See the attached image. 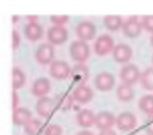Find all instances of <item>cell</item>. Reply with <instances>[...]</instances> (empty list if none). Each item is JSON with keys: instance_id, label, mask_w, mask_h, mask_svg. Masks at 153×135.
<instances>
[{"instance_id": "cell-3", "label": "cell", "mask_w": 153, "mask_h": 135, "mask_svg": "<svg viewBox=\"0 0 153 135\" xmlns=\"http://www.w3.org/2000/svg\"><path fill=\"white\" fill-rule=\"evenodd\" d=\"M140 69L136 65L131 63H128L126 65H124L121 68V71H120V79L123 82V84L126 85H132L135 84L137 81H140Z\"/></svg>"}, {"instance_id": "cell-27", "label": "cell", "mask_w": 153, "mask_h": 135, "mask_svg": "<svg viewBox=\"0 0 153 135\" xmlns=\"http://www.w3.org/2000/svg\"><path fill=\"white\" fill-rule=\"evenodd\" d=\"M51 22L53 25L57 26H64V24H66L69 21V16L67 15H51L49 17Z\"/></svg>"}, {"instance_id": "cell-20", "label": "cell", "mask_w": 153, "mask_h": 135, "mask_svg": "<svg viewBox=\"0 0 153 135\" xmlns=\"http://www.w3.org/2000/svg\"><path fill=\"white\" fill-rule=\"evenodd\" d=\"M105 27L110 32H117L123 27V18L119 15H107L103 19Z\"/></svg>"}, {"instance_id": "cell-4", "label": "cell", "mask_w": 153, "mask_h": 135, "mask_svg": "<svg viewBox=\"0 0 153 135\" xmlns=\"http://www.w3.org/2000/svg\"><path fill=\"white\" fill-rule=\"evenodd\" d=\"M71 69L72 68H70L67 62L57 60V61H53L49 66V74L51 78L56 80L63 81L71 76Z\"/></svg>"}, {"instance_id": "cell-23", "label": "cell", "mask_w": 153, "mask_h": 135, "mask_svg": "<svg viewBox=\"0 0 153 135\" xmlns=\"http://www.w3.org/2000/svg\"><path fill=\"white\" fill-rule=\"evenodd\" d=\"M138 108L147 115H153V94H145L138 101Z\"/></svg>"}, {"instance_id": "cell-25", "label": "cell", "mask_w": 153, "mask_h": 135, "mask_svg": "<svg viewBox=\"0 0 153 135\" xmlns=\"http://www.w3.org/2000/svg\"><path fill=\"white\" fill-rule=\"evenodd\" d=\"M42 122L38 118H32L23 126V131L26 135H38L40 132Z\"/></svg>"}, {"instance_id": "cell-14", "label": "cell", "mask_w": 153, "mask_h": 135, "mask_svg": "<svg viewBox=\"0 0 153 135\" xmlns=\"http://www.w3.org/2000/svg\"><path fill=\"white\" fill-rule=\"evenodd\" d=\"M55 101L48 96L41 97L36 103V112L39 116L43 118H47L53 111Z\"/></svg>"}, {"instance_id": "cell-16", "label": "cell", "mask_w": 153, "mask_h": 135, "mask_svg": "<svg viewBox=\"0 0 153 135\" xmlns=\"http://www.w3.org/2000/svg\"><path fill=\"white\" fill-rule=\"evenodd\" d=\"M96 116L91 110L89 109H82L76 113V122L80 127L84 129H87L96 125Z\"/></svg>"}, {"instance_id": "cell-22", "label": "cell", "mask_w": 153, "mask_h": 135, "mask_svg": "<svg viewBox=\"0 0 153 135\" xmlns=\"http://www.w3.org/2000/svg\"><path fill=\"white\" fill-rule=\"evenodd\" d=\"M26 82V76L24 72L20 68L14 67L12 71V87L13 90L17 91L18 89L22 88Z\"/></svg>"}, {"instance_id": "cell-9", "label": "cell", "mask_w": 153, "mask_h": 135, "mask_svg": "<svg viewBox=\"0 0 153 135\" xmlns=\"http://www.w3.org/2000/svg\"><path fill=\"white\" fill-rule=\"evenodd\" d=\"M97 28L92 22L90 21H81L76 26V35L82 41H90L96 37Z\"/></svg>"}, {"instance_id": "cell-30", "label": "cell", "mask_w": 153, "mask_h": 135, "mask_svg": "<svg viewBox=\"0 0 153 135\" xmlns=\"http://www.w3.org/2000/svg\"><path fill=\"white\" fill-rule=\"evenodd\" d=\"M12 45H13L14 50H16L20 45V35L16 30L12 32Z\"/></svg>"}, {"instance_id": "cell-2", "label": "cell", "mask_w": 153, "mask_h": 135, "mask_svg": "<svg viewBox=\"0 0 153 135\" xmlns=\"http://www.w3.org/2000/svg\"><path fill=\"white\" fill-rule=\"evenodd\" d=\"M114 46V41H113L112 37L107 34H104L97 38L96 42L94 44V50L98 56L104 57V56L112 53Z\"/></svg>"}, {"instance_id": "cell-18", "label": "cell", "mask_w": 153, "mask_h": 135, "mask_svg": "<svg viewBox=\"0 0 153 135\" xmlns=\"http://www.w3.org/2000/svg\"><path fill=\"white\" fill-rule=\"evenodd\" d=\"M32 118V111L27 108L18 107L13 110L12 119H13V124L15 126H24Z\"/></svg>"}, {"instance_id": "cell-19", "label": "cell", "mask_w": 153, "mask_h": 135, "mask_svg": "<svg viewBox=\"0 0 153 135\" xmlns=\"http://www.w3.org/2000/svg\"><path fill=\"white\" fill-rule=\"evenodd\" d=\"M71 76L76 82H86L89 78L88 68L84 65V63H76L71 69Z\"/></svg>"}, {"instance_id": "cell-26", "label": "cell", "mask_w": 153, "mask_h": 135, "mask_svg": "<svg viewBox=\"0 0 153 135\" xmlns=\"http://www.w3.org/2000/svg\"><path fill=\"white\" fill-rule=\"evenodd\" d=\"M74 97L69 93H65L60 97L59 102V108L63 111H67L72 107V103H74Z\"/></svg>"}, {"instance_id": "cell-17", "label": "cell", "mask_w": 153, "mask_h": 135, "mask_svg": "<svg viewBox=\"0 0 153 135\" xmlns=\"http://www.w3.org/2000/svg\"><path fill=\"white\" fill-rule=\"evenodd\" d=\"M24 36L27 40L32 41V42H37L39 41L43 36V28L37 22H28L25 26H24Z\"/></svg>"}, {"instance_id": "cell-28", "label": "cell", "mask_w": 153, "mask_h": 135, "mask_svg": "<svg viewBox=\"0 0 153 135\" xmlns=\"http://www.w3.org/2000/svg\"><path fill=\"white\" fill-rule=\"evenodd\" d=\"M143 28L153 34V15H146L142 18Z\"/></svg>"}, {"instance_id": "cell-6", "label": "cell", "mask_w": 153, "mask_h": 135, "mask_svg": "<svg viewBox=\"0 0 153 135\" xmlns=\"http://www.w3.org/2000/svg\"><path fill=\"white\" fill-rule=\"evenodd\" d=\"M122 30H123V34L125 35L127 38H130V39L137 38L143 30L142 19L140 20L136 16L130 17L129 19L124 22Z\"/></svg>"}, {"instance_id": "cell-7", "label": "cell", "mask_w": 153, "mask_h": 135, "mask_svg": "<svg viewBox=\"0 0 153 135\" xmlns=\"http://www.w3.org/2000/svg\"><path fill=\"white\" fill-rule=\"evenodd\" d=\"M68 30L64 26L53 25L47 30V40L51 45H62L67 41Z\"/></svg>"}, {"instance_id": "cell-12", "label": "cell", "mask_w": 153, "mask_h": 135, "mask_svg": "<svg viewBox=\"0 0 153 135\" xmlns=\"http://www.w3.org/2000/svg\"><path fill=\"white\" fill-rule=\"evenodd\" d=\"M74 101L79 104H87L94 99V91L90 87L81 84L76 86L71 93Z\"/></svg>"}, {"instance_id": "cell-34", "label": "cell", "mask_w": 153, "mask_h": 135, "mask_svg": "<svg viewBox=\"0 0 153 135\" xmlns=\"http://www.w3.org/2000/svg\"><path fill=\"white\" fill-rule=\"evenodd\" d=\"M26 19H27L30 23H33V22H37V20H38V16L27 15V16H26Z\"/></svg>"}, {"instance_id": "cell-13", "label": "cell", "mask_w": 153, "mask_h": 135, "mask_svg": "<svg viewBox=\"0 0 153 135\" xmlns=\"http://www.w3.org/2000/svg\"><path fill=\"white\" fill-rule=\"evenodd\" d=\"M51 89V81L47 78H38L35 80V82L32 85V93L35 96L44 97L49 93Z\"/></svg>"}, {"instance_id": "cell-1", "label": "cell", "mask_w": 153, "mask_h": 135, "mask_svg": "<svg viewBox=\"0 0 153 135\" xmlns=\"http://www.w3.org/2000/svg\"><path fill=\"white\" fill-rule=\"evenodd\" d=\"M69 53L71 59L76 63H84L90 56V47L87 42L76 40L70 44Z\"/></svg>"}, {"instance_id": "cell-29", "label": "cell", "mask_w": 153, "mask_h": 135, "mask_svg": "<svg viewBox=\"0 0 153 135\" xmlns=\"http://www.w3.org/2000/svg\"><path fill=\"white\" fill-rule=\"evenodd\" d=\"M63 130L59 125H49L44 130V135H62Z\"/></svg>"}, {"instance_id": "cell-15", "label": "cell", "mask_w": 153, "mask_h": 135, "mask_svg": "<svg viewBox=\"0 0 153 135\" xmlns=\"http://www.w3.org/2000/svg\"><path fill=\"white\" fill-rule=\"evenodd\" d=\"M115 119L113 113L109 111H101L96 116V126L101 131L111 129L115 125Z\"/></svg>"}, {"instance_id": "cell-31", "label": "cell", "mask_w": 153, "mask_h": 135, "mask_svg": "<svg viewBox=\"0 0 153 135\" xmlns=\"http://www.w3.org/2000/svg\"><path fill=\"white\" fill-rule=\"evenodd\" d=\"M18 105H19V94L16 90H13V93H12V106H13V110L18 108Z\"/></svg>"}, {"instance_id": "cell-21", "label": "cell", "mask_w": 153, "mask_h": 135, "mask_svg": "<svg viewBox=\"0 0 153 135\" xmlns=\"http://www.w3.org/2000/svg\"><path fill=\"white\" fill-rule=\"evenodd\" d=\"M117 97L121 102L127 103L133 99L134 97V90L130 85L121 84L117 88Z\"/></svg>"}, {"instance_id": "cell-8", "label": "cell", "mask_w": 153, "mask_h": 135, "mask_svg": "<svg viewBox=\"0 0 153 135\" xmlns=\"http://www.w3.org/2000/svg\"><path fill=\"white\" fill-rule=\"evenodd\" d=\"M94 87H96L99 91L106 92V91L111 90V89L114 87L115 79H114V76H113V74L110 73V72L102 71L94 76Z\"/></svg>"}, {"instance_id": "cell-11", "label": "cell", "mask_w": 153, "mask_h": 135, "mask_svg": "<svg viewBox=\"0 0 153 135\" xmlns=\"http://www.w3.org/2000/svg\"><path fill=\"white\" fill-rule=\"evenodd\" d=\"M112 57L117 63L128 64L132 58V48L126 43H119L114 46L112 51Z\"/></svg>"}, {"instance_id": "cell-10", "label": "cell", "mask_w": 153, "mask_h": 135, "mask_svg": "<svg viewBox=\"0 0 153 135\" xmlns=\"http://www.w3.org/2000/svg\"><path fill=\"white\" fill-rule=\"evenodd\" d=\"M136 117L132 112L124 111L117 115L115 119V126L121 131H131L136 127Z\"/></svg>"}, {"instance_id": "cell-37", "label": "cell", "mask_w": 153, "mask_h": 135, "mask_svg": "<svg viewBox=\"0 0 153 135\" xmlns=\"http://www.w3.org/2000/svg\"><path fill=\"white\" fill-rule=\"evenodd\" d=\"M150 44L152 45V47H153V34H152V36L150 37Z\"/></svg>"}, {"instance_id": "cell-38", "label": "cell", "mask_w": 153, "mask_h": 135, "mask_svg": "<svg viewBox=\"0 0 153 135\" xmlns=\"http://www.w3.org/2000/svg\"><path fill=\"white\" fill-rule=\"evenodd\" d=\"M152 63H153V56H152Z\"/></svg>"}, {"instance_id": "cell-32", "label": "cell", "mask_w": 153, "mask_h": 135, "mask_svg": "<svg viewBox=\"0 0 153 135\" xmlns=\"http://www.w3.org/2000/svg\"><path fill=\"white\" fill-rule=\"evenodd\" d=\"M145 131L148 135H153V120L152 122H149V124L146 126Z\"/></svg>"}, {"instance_id": "cell-36", "label": "cell", "mask_w": 153, "mask_h": 135, "mask_svg": "<svg viewBox=\"0 0 153 135\" xmlns=\"http://www.w3.org/2000/svg\"><path fill=\"white\" fill-rule=\"evenodd\" d=\"M13 22H14V23H16V22H18V20H19V16H13Z\"/></svg>"}, {"instance_id": "cell-35", "label": "cell", "mask_w": 153, "mask_h": 135, "mask_svg": "<svg viewBox=\"0 0 153 135\" xmlns=\"http://www.w3.org/2000/svg\"><path fill=\"white\" fill-rule=\"evenodd\" d=\"M76 135H94V133H92L91 131H89V130H83L78 133Z\"/></svg>"}, {"instance_id": "cell-24", "label": "cell", "mask_w": 153, "mask_h": 135, "mask_svg": "<svg viewBox=\"0 0 153 135\" xmlns=\"http://www.w3.org/2000/svg\"><path fill=\"white\" fill-rule=\"evenodd\" d=\"M140 82L144 89L153 91V68L148 67L142 72Z\"/></svg>"}, {"instance_id": "cell-5", "label": "cell", "mask_w": 153, "mask_h": 135, "mask_svg": "<svg viewBox=\"0 0 153 135\" xmlns=\"http://www.w3.org/2000/svg\"><path fill=\"white\" fill-rule=\"evenodd\" d=\"M55 58V48L51 43H43L39 45L35 53V59L41 65H48L53 62Z\"/></svg>"}, {"instance_id": "cell-33", "label": "cell", "mask_w": 153, "mask_h": 135, "mask_svg": "<svg viewBox=\"0 0 153 135\" xmlns=\"http://www.w3.org/2000/svg\"><path fill=\"white\" fill-rule=\"evenodd\" d=\"M99 135H117L114 130L112 129H108V130H103V131H100Z\"/></svg>"}]
</instances>
